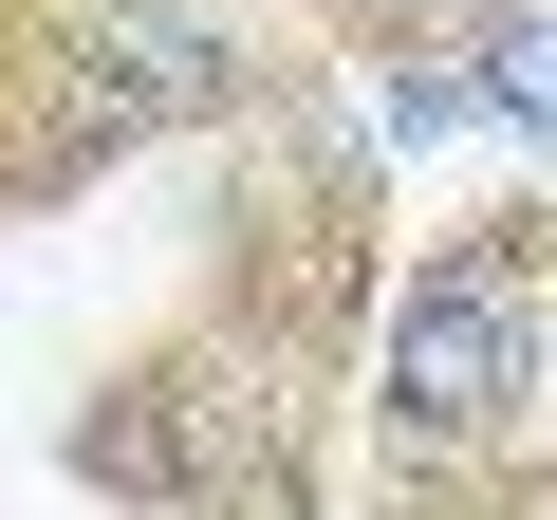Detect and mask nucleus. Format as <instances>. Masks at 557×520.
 <instances>
[{"instance_id": "1", "label": "nucleus", "mask_w": 557, "mask_h": 520, "mask_svg": "<svg viewBox=\"0 0 557 520\" xmlns=\"http://www.w3.org/2000/svg\"><path fill=\"white\" fill-rule=\"evenodd\" d=\"M520 391H539V280H520V242H446L391 298V335H372V409L409 446H483Z\"/></svg>"}, {"instance_id": "3", "label": "nucleus", "mask_w": 557, "mask_h": 520, "mask_svg": "<svg viewBox=\"0 0 557 520\" xmlns=\"http://www.w3.org/2000/svg\"><path fill=\"white\" fill-rule=\"evenodd\" d=\"M483 112L557 131V20H502V38H483Z\"/></svg>"}, {"instance_id": "2", "label": "nucleus", "mask_w": 557, "mask_h": 520, "mask_svg": "<svg viewBox=\"0 0 557 520\" xmlns=\"http://www.w3.org/2000/svg\"><path fill=\"white\" fill-rule=\"evenodd\" d=\"M75 131H205L223 94H242V57L186 20V0H94V38H75Z\"/></svg>"}]
</instances>
